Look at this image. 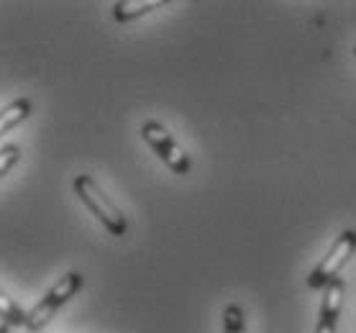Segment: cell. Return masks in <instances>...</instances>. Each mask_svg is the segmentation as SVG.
<instances>
[{
  "mask_svg": "<svg viewBox=\"0 0 356 333\" xmlns=\"http://www.w3.org/2000/svg\"><path fill=\"white\" fill-rule=\"evenodd\" d=\"M29 113H31V103L26 98H18V100H13L10 106L3 108V111H0V136L8 133L10 129H16L21 121H26Z\"/></svg>",
  "mask_w": 356,
  "mask_h": 333,
  "instance_id": "7",
  "label": "cell"
},
{
  "mask_svg": "<svg viewBox=\"0 0 356 333\" xmlns=\"http://www.w3.org/2000/svg\"><path fill=\"white\" fill-rule=\"evenodd\" d=\"M162 0H118L113 6V16L115 21L121 24H129V21H136V18L152 13V10L162 8Z\"/></svg>",
  "mask_w": 356,
  "mask_h": 333,
  "instance_id": "6",
  "label": "cell"
},
{
  "mask_svg": "<svg viewBox=\"0 0 356 333\" xmlns=\"http://www.w3.org/2000/svg\"><path fill=\"white\" fill-rule=\"evenodd\" d=\"M8 328H10V325L6 323V320H3V318H0V333H8Z\"/></svg>",
  "mask_w": 356,
  "mask_h": 333,
  "instance_id": "11",
  "label": "cell"
},
{
  "mask_svg": "<svg viewBox=\"0 0 356 333\" xmlns=\"http://www.w3.org/2000/svg\"><path fill=\"white\" fill-rule=\"evenodd\" d=\"M74 193L80 195V200L88 205L90 213H92V216H95V218L100 220L113 236H123L126 231H129L126 216L118 211V205L100 190V185H97L90 174H80V177L74 179Z\"/></svg>",
  "mask_w": 356,
  "mask_h": 333,
  "instance_id": "1",
  "label": "cell"
},
{
  "mask_svg": "<svg viewBox=\"0 0 356 333\" xmlns=\"http://www.w3.org/2000/svg\"><path fill=\"white\" fill-rule=\"evenodd\" d=\"M356 252V231H343V234L333 241L331 252L325 254L323 261L318 264L308 277V284L313 290H325L328 282H333L339 277L341 267L348 261V257Z\"/></svg>",
  "mask_w": 356,
  "mask_h": 333,
  "instance_id": "3",
  "label": "cell"
},
{
  "mask_svg": "<svg viewBox=\"0 0 356 333\" xmlns=\"http://www.w3.org/2000/svg\"><path fill=\"white\" fill-rule=\"evenodd\" d=\"M0 318L8 325H26V313L0 290Z\"/></svg>",
  "mask_w": 356,
  "mask_h": 333,
  "instance_id": "8",
  "label": "cell"
},
{
  "mask_svg": "<svg viewBox=\"0 0 356 333\" xmlns=\"http://www.w3.org/2000/svg\"><path fill=\"white\" fill-rule=\"evenodd\" d=\"M341 308H343V279L336 277L333 282H328V287H325V293H323L321 318H318L316 333H336Z\"/></svg>",
  "mask_w": 356,
  "mask_h": 333,
  "instance_id": "5",
  "label": "cell"
},
{
  "mask_svg": "<svg viewBox=\"0 0 356 333\" xmlns=\"http://www.w3.org/2000/svg\"><path fill=\"white\" fill-rule=\"evenodd\" d=\"M354 54H356V49H354Z\"/></svg>",
  "mask_w": 356,
  "mask_h": 333,
  "instance_id": "12",
  "label": "cell"
},
{
  "mask_svg": "<svg viewBox=\"0 0 356 333\" xmlns=\"http://www.w3.org/2000/svg\"><path fill=\"white\" fill-rule=\"evenodd\" d=\"M80 287H82V275L70 272V275L62 277V279L47 293V298H41L39 305H36L31 313H26V328H29V331H41V328L54 318V313H57Z\"/></svg>",
  "mask_w": 356,
  "mask_h": 333,
  "instance_id": "2",
  "label": "cell"
},
{
  "mask_svg": "<svg viewBox=\"0 0 356 333\" xmlns=\"http://www.w3.org/2000/svg\"><path fill=\"white\" fill-rule=\"evenodd\" d=\"M18 159H21V149H18L16 144H8V147L0 149V177L13 170L18 164Z\"/></svg>",
  "mask_w": 356,
  "mask_h": 333,
  "instance_id": "10",
  "label": "cell"
},
{
  "mask_svg": "<svg viewBox=\"0 0 356 333\" xmlns=\"http://www.w3.org/2000/svg\"><path fill=\"white\" fill-rule=\"evenodd\" d=\"M223 333H246L243 313L238 305H228V308L223 310Z\"/></svg>",
  "mask_w": 356,
  "mask_h": 333,
  "instance_id": "9",
  "label": "cell"
},
{
  "mask_svg": "<svg viewBox=\"0 0 356 333\" xmlns=\"http://www.w3.org/2000/svg\"><path fill=\"white\" fill-rule=\"evenodd\" d=\"M141 136H144V141L154 149L156 154L162 156V162L167 164L172 172H177V174H187V172H190V156L179 149V144L170 136V131L164 129L162 123L146 121L144 126H141Z\"/></svg>",
  "mask_w": 356,
  "mask_h": 333,
  "instance_id": "4",
  "label": "cell"
}]
</instances>
